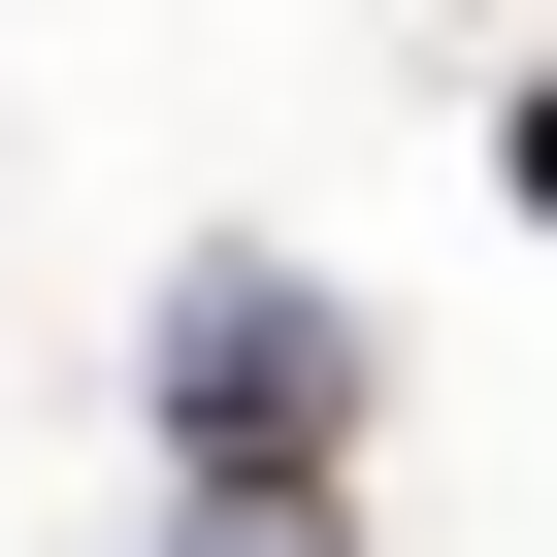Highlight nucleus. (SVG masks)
<instances>
[{"label":"nucleus","instance_id":"1","mask_svg":"<svg viewBox=\"0 0 557 557\" xmlns=\"http://www.w3.org/2000/svg\"><path fill=\"white\" fill-rule=\"evenodd\" d=\"M524 197H557V99H524Z\"/></svg>","mask_w":557,"mask_h":557}]
</instances>
